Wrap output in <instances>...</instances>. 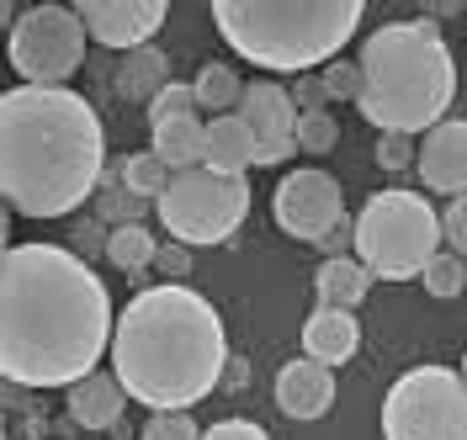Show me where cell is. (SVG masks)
Returning <instances> with one entry per match:
<instances>
[{"label":"cell","mask_w":467,"mask_h":440,"mask_svg":"<svg viewBox=\"0 0 467 440\" xmlns=\"http://www.w3.org/2000/svg\"><path fill=\"white\" fill-rule=\"evenodd\" d=\"M276 409L287 414V419H297V425L324 419V414L335 409V372L319 366V361H308V355L287 361L276 372Z\"/></svg>","instance_id":"cell-14"},{"label":"cell","mask_w":467,"mask_h":440,"mask_svg":"<svg viewBox=\"0 0 467 440\" xmlns=\"http://www.w3.org/2000/svg\"><path fill=\"white\" fill-rule=\"evenodd\" d=\"M154 261H160V239H154L149 223L112 229V239H107V265H117L128 281H139V292H144V276H149V265Z\"/></svg>","instance_id":"cell-21"},{"label":"cell","mask_w":467,"mask_h":440,"mask_svg":"<svg viewBox=\"0 0 467 440\" xmlns=\"http://www.w3.org/2000/svg\"><path fill=\"white\" fill-rule=\"evenodd\" d=\"M372 292V271L346 255V261H319L314 265V297H319V308H335V313H350V308H361Z\"/></svg>","instance_id":"cell-17"},{"label":"cell","mask_w":467,"mask_h":440,"mask_svg":"<svg viewBox=\"0 0 467 440\" xmlns=\"http://www.w3.org/2000/svg\"><path fill=\"white\" fill-rule=\"evenodd\" d=\"M446 250V223L420 191L388 186L356 212V261L378 281H414Z\"/></svg>","instance_id":"cell-6"},{"label":"cell","mask_w":467,"mask_h":440,"mask_svg":"<svg viewBox=\"0 0 467 440\" xmlns=\"http://www.w3.org/2000/svg\"><path fill=\"white\" fill-rule=\"evenodd\" d=\"M382 440H467V377L409 366L382 398Z\"/></svg>","instance_id":"cell-8"},{"label":"cell","mask_w":467,"mask_h":440,"mask_svg":"<svg viewBox=\"0 0 467 440\" xmlns=\"http://www.w3.org/2000/svg\"><path fill=\"white\" fill-rule=\"evenodd\" d=\"M202 165L207 170H218V176H244V170L255 165V138H250V128H244L239 112H234V118H213L207 122Z\"/></svg>","instance_id":"cell-18"},{"label":"cell","mask_w":467,"mask_h":440,"mask_svg":"<svg viewBox=\"0 0 467 440\" xmlns=\"http://www.w3.org/2000/svg\"><path fill=\"white\" fill-rule=\"evenodd\" d=\"M107 281L69 244H11L0 261V372L5 387H80L112 355Z\"/></svg>","instance_id":"cell-1"},{"label":"cell","mask_w":467,"mask_h":440,"mask_svg":"<svg viewBox=\"0 0 467 440\" xmlns=\"http://www.w3.org/2000/svg\"><path fill=\"white\" fill-rule=\"evenodd\" d=\"M165 86H171V54H165L160 43L133 48V54H122V59H117V96L144 101V107H149Z\"/></svg>","instance_id":"cell-19"},{"label":"cell","mask_w":467,"mask_h":440,"mask_svg":"<svg viewBox=\"0 0 467 440\" xmlns=\"http://www.w3.org/2000/svg\"><path fill=\"white\" fill-rule=\"evenodd\" d=\"M149 133H154V144H149V148L165 159V170H171V176L202 165V148H207V122L202 118H175V122L149 128Z\"/></svg>","instance_id":"cell-20"},{"label":"cell","mask_w":467,"mask_h":440,"mask_svg":"<svg viewBox=\"0 0 467 440\" xmlns=\"http://www.w3.org/2000/svg\"><path fill=\"white\" fill-rule=\"evenodd\" d=\"M160 223L171 244L186 250H207V244H229L239 223L250 218V180L244 176H218V170H181L171 176L165 197H160Z\"/></svg>","instance_id":"cell-7"},{"label":"cell","mask_w":467,"mask_h":440,"mask_svg":"<svg viewBox=\"0 0 467 440\" xmlns=\"http://www.w3.org/2000/svg\"><path fill=\"white\" fill-rule=\"evenodd\" d=\"M192 86H197L202 112H213V118H234L239 101H244V80L234 75V64H202Z\"/></svg>","instance_id":"cell-23"},{"label":"cell","mask_w":467,"mask_h":440,"mask_svg":"<svg viewBox=\"0 0 467 440\" xmlns=\"http://www.w3.org/2000/svg\"><path fill=\"white\" fill-rule=\"evenodd\" d=\"M213 27L234 54L271 75H314L361 32V0H213Z\"/></svg>","instance_id":"cell-5"},{"label":"cell","mask_w":467,"mask_h":440,"mask_svg":"<svg viewBox=\"0 0 467 440\" xmlns=\"http://www.w3.org/2000/svg\"><path fill=\"white\" fill-rule=\"evenodd\" d=\"M441 223H446V250L467 265V197H457V202L446 207V212H441Z\"/></svg>","instance_id":"cell-32"},{"label":"cell","mask_w":467,"mask_h":440,"mask_svg":"<svg viewBox=\"0 0 467 440\" xmlns=\"http://www.w3.org/2000/svg\"><path fill=\"white\" fill-rule=\"evenodd\" d=\"M356 351H361V323H356V313H335V308H314L308 313V323H303V355L308 361H319V366H346V361H356Z\"/></svg>","instance_id":"cell-15"},{"label":"cell","mask_w":467,"mask_h":440,"mask_svg":"<svg viewBox=\"0 0 467 440\" xmlns=\"http://www.w3.org/2000/svg\"><path fill=\"white\" fill-rule=\"evenodd\" d=\"M197 86H186V80H171V86L160 90L154 101H149V128H160V122H175V118H197Z\"/></svg>","instance_id":"cell-25"},{"label":"cell","mask_w":467,"mask_h":440,"mask_svg":"<svg viewBox=\"0 0 467 440\" xmlns=\"http://www.w3.org/2000/svg\"><path fill=\"white\" fill-rule=\"evenodd\" d=\"M64 409L80 430H117L122 409H128V387L117 382V372H90L80 387H69Z\"/></svg>","instance_id":"cell-16"},{"label":"cell","mask_w":467,"mask_h":440,"mask_svg":"<svg viewBox=\"0 0 467 440\" xmlns=\"http://www.w3.org/2000/svg\"><path fill=\"white\" fill-rule=\"evenodd\" d=\"M425 281V292L431 297H462V287H467V265L451 255V250H441L436 261H431V271L420 276Z\"/></svg>","instance_id":"cell-26"},{"label":"cell","mask_w":467,"mask_h":440,"mask_svg":"<svg viewBox=\"0 0 467 440\" xmlns=\"http://www.w3.org/2000/svg\"><path fill=\"white\" fill-rule=\"evenodd\" d=\"M378 165L382 170H409V165H420L414 138H404V133H382L378 138Z\"/></svg>","instance_id":"cell-30"},{"label":"cell","mask_w":467,"mask_h":440,"mask_svg":"<svg viewBox=\"0 0 467 440\" xmlns=\"http://www.w3.org/2000/svg\"><path fill=\"white\" fill-rule=\"evenodd\" d=\"M75 11H80L86 32L101 48L133 54V48H149L154 43V32L165 27V11L171 5L165 0H80Z\"/></svg>","instance_id":"cell-12"},{"label":"cell","mask_w":467,"mask_h":440,"mask_svg":"<svg viewBox=\"0 0 467 440\" xmlns=\"http://www.w3.org/2000/svg\"><path fill=\"white\" fill-rule=\"evenodd\" d=\"M462 377H467V351H462Z\"/></svg>","instance_id":"cell-38"},{"label":"cell","mask_w":467,"mask_h":440,"mask_svg":"<svg viewBox=\"0 0 467 440\" xmlns=\"http://www.w3.org/2000/svg\"><path fill=\"white\" fill-rule=\"evenodd\" d=\"M329 101H361V59H335L319 75Z\"/></svg>","instance_id":"cell-28"},{"label":"cell","mask_w":467,"mask_h":440,"mask_svg":"<svg viewBox=\"0 0 467 440\" xmlns=\"http://www.w3.org/2000/svg\"><path fill=\"white\" fill-rule=\"evenodd\" d=\"M207 430H197L192 414H149V425L139 430V440H202Z\"/></svg>","instance_id":"cell-29"},{"label":"cell","mask_w":467,"mask_h":440,"mask_svg":"<svg viewBox=\"0 0 467 440\" xmlns=\"http://www.w3.org/2000/svg\"><path fill=\"white\" fill-rule=\"evenodd\" d=\"M107 239H112V229H107L101 218H80V223H75V244H69V250H75L80 261H90V255H107Z\"/></svg>","instance_id":"cell-31"},{"label":"cell","mask_w":467,"mask_h":440,"mask_svg":"<svg viewBox=\"0 0 467 440\" xmlns=\"http://www.w3.org/2000/svg\"><path fill=\"white\" fill-rule=\"evenodd\" d=\"M297 144L308 148V154H329V148L340 144V122L329 118V112H303V128H297Z\"/></svg>","instance_id":"cell-27"},{"label":"cell","mask_w":467,"mask_h":440,"mask_svg":"<svg viewBox=\"0 0 467 440\" xmlns=\"http://www.w3.org/2000/svg\"><path fill=\"white\" fill-rule=\"evenodd\" d=\"M107 133L80 90L11 86L0 96V191L22 218H69L96 202Z\"/></svg>","instance_id":"cell-2"},{"label":"cell","mask_w":467,"mask_h":440,"mask_svg":"<svg viewBox=\"0 0 467 440\" xmlns=\"http://www.w3.org/2000/svg\"><path fill=\"white\" fill-rule=\"evenodd\" d=\"M271 218L287 239L303 244H319L346 223V191L340 180L324 176V170H287L271 191Z\"/></svg>","instance_id":"cell-10"},{"label":"cell","mask_w":467,"mask_h":440,"mask_svg":"<svg viewBox=\"0 0 467 440\" xmlns=\"http://www.w3.org/2000/svg\"><path fill=\"white\" fill-rule=\"evenodd\" d=\"M154 271H160L171 287H186V276H192V250H186V244H160Z\"/></svg>","instance_id":"cell-33"},{"label":"cell","mask_w":467,"mask_h":440,"mask_svg":"<svg viewBox=\"0 0 467 440\" xmlns=\"http://www.w3.org/2000/svg\"><path fill=\"white\" fill-rule=\"evenodd\" d=\"M292 101H297V112H329V90H324L319 75H303L292 86Z\"/></svg>","instance_id":"cell-34"},{"label":"cell","mask_w":467,"mask_h":440,"mask_svg":"<svg viewBox=\"0 0 467 440\" xmlns=\"http://www.w3.org/2000/svg\"><path fill=\"white\" fill-rule=\"evenodd\" d=\"M420 11H425V22H441V16H457V11L467 16V5H457V0H431V5H420Z\"/></svg>","instance_id":"cell-37"},{"label":"cell","mask_w":467,"mask_h":440,"mask_svg":"<svg viewBox=\"0 0 467 440\" xmlns=\"http://www.w3.org/2000/svg\"><path fill=\"white\" fill-rule=\"evenodd\" d=\"M202 440H271V435H265L255 419H218V425H207Z\"/></svg>","instance_id":"cell-35"},{"label":"cell","mask_w":467,"mask_h":440,"mask_svg":"<svg viewBox=\"0 0 467 440\" xmlns=\"http://www.w3.org/2000/svg\"><path fill=\"white\" fill-rule=\"evenodd\" d=\"M239 118L255 138V165H282V159H292V148H303L297 144L303 112H297L292 90L276 86V80H250L244 101H239Z\"/></svg>","instance_id":"cell-11"},{"label":"cell","mask_w":467,"mask_h":440,"mask_svg":"<svg viewBox=\"0 0 467 440\" xmlns=\"http://www.w3.org/2000/svg\"><path fill=\"white\" fill-rule=\"evenodd\" d=\"M122 180H128V191H139L144 202H160L165 197V186H171V170H165V159L144 148V154H122Z\"/></svg>","instance_id":"cell-24"},{"label":"cell","mask_w":467,"mask_h":440,"mask_svg":"<svg viewBox=\"0 0 467 440\" xmlns=\"http://www.w3.org/2000/svg\"><path fill=\"white\" fill-rule=\"evenodd\" d=\"M420 180L425 191H441V197H467V118H446L441 128H431L420 138Z\"/></svg>","instance_id":"cell-13"},{"label":"cell","mask_w":467,"mask_h":440,"mask_svg":"<svg viewBox=\"0 0 467 440\" xmlns=\"http://www.w3.org/2000/svg\"><path fill=\"white\" fill-rule=\"evenodd\" d=\"M229 355L218 308L192 287H144L117 313L112 372L149 414H192V404L223 387Z\"/></svg>","instance_id":"cell-3"},{"label":"cell","mask_w":467,"mask_h":440,"mask_svg":"<svg viewBox=\"0 0 467 440\" xmlns=\"http://www.w3.org/2000/svg\"><path fill=\"white\" fill-rule=\"evenodd\" d=\"M90 32L75 5H32L11 27V69L22 86L64 90V80L86 64Z\"/></svg>","instance_id":"cell-9"},{"label":"cell","mask_w":467,"mask_h":440,"mask_svg":"<svg viewBox=\"0 0 467 440\" xmlns=\"http://www.w3.org/2000/svg\"><path fill=\"white\" fill-rule=\"evenodd\" d=\"M457 101V59L436 22H382L361 43V101L356 112L378 133H431Z\"/></svg>","instance_id":"cell-4"},{"label":"cell","mask_w":467,"mask_h":440,"mask_svg":"<svg viewBox=\"0 0 467 440\" xmlns=\"http://www.w3.org/2000/svg\"><path fill=\"white\" fill-rule=\"evenodd\" d=\"M250 387V361L244 355H229V372H223V393H244Z\"/></svg>","instance_id":"cell-36"},{"label":"cell","mask_w":467,"mask_h":440,"mask_svg":"<svg viewBox=\"0 0 467 440\" xmlns=\"http://www.w3.org/2000/svg\"><path fill=\"white\" fill-rule=\"evenodd\" d=\"M149 202L139 191H128V180H122V154H117L112 165H107V176H101V191H96V218L107 223V229H133V223H144Z\"/></svg>","instance_id":"cell-22"}]
</instances>
